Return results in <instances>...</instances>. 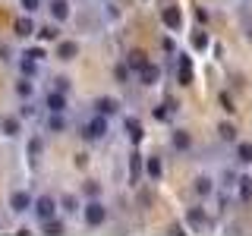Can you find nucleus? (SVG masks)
<instances>
[{
    "label": "nucleus",
    "mask_w": 252,
    "mask_h": 236,
    "mask_svg": "<svg viewBox=\"0 0 252 236\" xmlns=\"http://www.w3.org/2000/svg\"><path fill=\"white\" fill-rule=\"evenodd\" d=\"M107 132H110L107 117H101V114H94V117H89V120L79 123V136H82L85 142H104Z\"/></svg>",
    "instance_id": "obj_1"
},
{
    "label": "nucleus",
    "mask_w": 252,
    "mask_h": 236,
    "mask_svg": "<svg viewBox=\"0 0 252 236\" xmlns=\"http://www.w3.org/2000/svg\"><path fill=\"white\" fill-rule=\"evenodd\" d=\"M79 214H82L85 227H101L107 220V208H104V202H101V199H89L82 208H79Z\"/></svg>",
    "instance_id": "obj_2"
},
{
    "label": "nucleus",
    "mask_w": 252,
    "mask_h": 236,
    "mask_svg": "<svg viewBox=\"0 0 252 236\" xmlns=\"http://www.w3.org/2000/svg\"><path fill=\"white\" fill-rule=\"evenodd\" d=\"M32 214H35L38 220H51V217H57L60 214V208H57V195H35V202H32Z\"/></svg>",
    "instance_id": "obj_3"
},
{
    "label": "nucleus",
    "mask_w": 252,
    "mask_h": 236,
    "mask_svg": "<svg viewBox=\"0 0 252 236\" xmlns=\"http://www.w3.org/2000/svg\"><path fill=\"white\" fill-rule=\"evenodd\" d=\"M32 202H35V195H32L29 189H13L6 205H10L13 214H29V211H32Z\"/></svg>",
    "instance_id": "obj_4"
},
{
    "label": "nucleus",
    "mask_w": 252,
    "mask_h": 236,
    "mask_svg": "<svg viewBox=\"0 0 252 236\" xmlns=\"http://www.w3.org/2000/svg\"><path fill=\"white\" fill-rule=\"evenodd\" d=\"M0 132H3L6 139H16L22 132V117L19 114H3L0 117Z\"/></svg>",
    "instance_id": "obj_5"
},
{
    "label": "nucleus",
    "mask_w": 252,
    "mask_h": 236,
    "mask_svg": "<svg viewBox=\"0 0 252 236\" xmlns=\"http://www.w3.org/2000/svg\"><path fill=\"white\" fill-rule=\"evenodd\" d=\"M44 107H47V114H66V94L63 91H47L44 94Z\"/></svg>",
    "instance_id": "obj_6"
},
{
    "label": "nucleus",
    "mask_w": 252,
    "mask_h": 236,
    "mask_svg": "<svg viewBox=\"0 0 252 236\" xmlns=\"http://www.w3.org/2000/svg\"><path fill=\"white\" fill-rule=\"evenodd\" d=\"M57 47H54V57L63 60V63H69V60H76L79 57V44L76 41H54Z\"/></svg>",
    "instance_id": "obj_7"
},
{
    "label": "nucleus",
    "mask_w": 252,
    "mask_h": 236,
    "mask_svg": "<svg viewBox=\"0 0 252 236\" xmlns=\"http://www.w3.org/2000/svg\"><path fill=\"white\" fill-rule=\"evenodd\" d=\"M94 114H101V117H114V114H120V101L110 98V94H104V98L94 101Z\"/></svg>",
    "instance_id": "obj_8"
},
{
    "label": "nucleus",
    "mask_w": 252,
    "mask_h": 236,
    "mask_svg": "<svg viewBox=\"0 0 252 236\" xmlns=\"http://www.w3.org/2000/svg\"><path fill=\"white\" fill-rule=\"evenodd\" d=\"M142 173H145L148 179H161L164 177V164H161V157H142Z\"/></svg>",
    "instance_id": "obj_9"
},
{
    "label": "nucleus",
    "mask_w": 252,
    "mask_h": 236,
    "mask_svg": "<svg viewBox=\"0 0 252 236\" xmlns=\"http://www.w3.org/2000/svg\"><path fill=\"white\" fill-rule=\"evenodd\" d=\"M161 19H164V26H167L170 31H177L180 26H183V13H180V6H164Z\"/></svg>",
    "instance_id": "obj_10"
},
{
    "label": "nucleus",
    "mask_w": 252,
    "mask_h": 236,
    "mask_svg": "<svg viewBox=\"0 0 252 236\" xmlns=\"http://www.w3.org/2000/svg\"><path fill=\"white\" fill-rule=\"evenodd\" d=\"M186 224L195 227V230H208L211 220H208V214H205L202 208H189V211H186Z\"/></svg>",
    "instance_id": "obj_11"
},
{
    "label": "nucleus",
    "mask_w": 252,
    "mask_h": 236,
    "mask_svg": "<svg viewBox=\"0 0 252 236\" xmlns=\"http://www.w3.org/2000/svg\"><path fill=\"white\" fill-rule=\"evenodd\" d=\"M47 10H51V19L54 22H66L69 19V0H51V3H47Z\"/></svg>",
    "instance_id": "obj_12"
},
{
    "label": "nucleus",
    "mask_w": 252,
    "mask_h": 236,
    "mask_svg": "<svg viewBox=\"0 0 252 236\" xmlns=\"http://www.w3.org/2000/svg\"><path fill=\"white\" fill-rule=\"evenodd\" d=\"M158 79H161V66H155V63L148 60L145 66L139 69V82L142 85H158Z\"/></svg>",
    "instance_id": "obj_13"
},
{
    "label": "nucleus",
    "mask_w": 252,
    "mask_h": 236,
    "mask_svg": "<svg viewBox=\"0 0 252 236\" xmlns=\"http://www.w3.org/2000/svg\"><path fill=\"white\" fill-rule=\"evenodd\" d=\"M192 192L199 195V199H208V195L215 192V179H211V177H195V183H192Z\"/></svg>",
    "instance_id": "obj_14"
},
{
    "label": "nucleus",
    "mask_w": 252,
    "mask_h": 236,
    "mask_svg": "<svg viewBox=\"0 0 252 236\" xmlns=\"http://www.w3.org/2000/svg\"><path fill=\"white\" fill-rule=\"evenodd\" d=\"M170 145L177 148V151H189V148H192V136H189L186 129H173V136H170Z\"/></svg>",
    "instance_id": "obj_15"
},
{
    "label": "nucleus",
    "mask_w": 252,
    "mask_h": 236,
    "mask_svg": "<svg viewBox=\"0 0 252 236\" xmlns=\"http://www.w3.org/2000/svg\"><path fill=\"white\" fill-rule=\"evenodd\" d=\"M16 94H19L22 101H32V98H35V82H32V76H22L19 82H16Z\"/></svg>",
    "instance_id": "obj_16"
},
{
    "label": "nucleus",
    "mask_w": 252,
    "mask_h": 236,
    "mask_svg": "<svg viewBox=\"0 0 252 236\" xmlns=\"http://www.w3.org/2000/svg\"><path fill=\"white\" fill-rule=\"evenodd\" d=\"M57 208L63 211V214H76V211L82 208V202H79L76 195H60V199H57Z\"/></svg>",
    "instance_id": "obj_17"
},
{
    "label": "nucleus",
    "mask_w": 252,
    "mask_h": 236,
    "mask_svg": "<svg viewBox=\"0 0 252 236\" xmlns=\"http://www.w3.org/2000/svg\"><path fill=\"white\" fill-rule=\"evenodd\" d=\"M44 129L47 132H63V129H66V117H63V114H47L44 117Z\"/></svg>",
    "instance_id": "obj_18"
},
{
    "label": "nucleus",
    "mask_w": 252,
    "mask_h": 236,
    "mask_svg": "<svg viewBox=\"0 0 252 236\" xmlns=\"http://www.w3.org/2000/svg\"><path fill=\"white\" fill-rule=\"evenodd\" d=\"M233 157L240 164H252V142H236V145H233Z\"/></svg>",
    "instance_id": "obj_19"
},
{
    "label": "nucleus",
    "mask_w": 252,
    "mask_h": 236,
    "mask_svg": "<svg viewBox=\"0 0 252 236\" xmlns=\"http://www.w3.org/2000/svg\"><path fill=\"white\" fill-rule=\"evenodd\" d=\"M233 186H236V195H240V202H252V177H240Z\"/></svg>",
    "instance_id": "obj_20"
},
{
    "label": "nucleus",
    "mask_w": 252,
    "mask_h": 236,
    "mask_svg": "<svg viewBox=\"0 0 252 236\" xmlns=\"http://www.w3.org/2000/svg\"><path fill=\"white\" fill-rule=\"evenodd\" d=\"M16 35H19V38H32V35H35V19H32V16L16 19Z\"/></svg>",
    "instance_id": "obj_21"
},
{
    "label": "nucleus",
    "mask_w": 252,
    "mask_h": 236,
    "mask_svg": "<svg viewBox=\"0 0 252 236\" xmlns=\"http://www.w3.org/2000/svg\"><path fill=\"white\" fill-rule=\"evenodd\" d=\"M123 63H126V66L132 69V73H139V69H142V66H145V63H148V57H145V54H142V51H129V57H126Z\"/></svg>",
    "instance_id": "obj_22"
},
{
    "label": "nucleus",
    "mask_w": 252,
    "mask_h": 236,
    "mask_svg": "<svg viewBox=\"0 0 252 236\" xmlns=\"http://www.w3.org/2000/svg\"><path fill=\"white\" fill-rule=\"evenodd\" d=\"M129 179H132V183H139V179H142V154L139 151L129 154Z\"/></svg>",
    "instance_id": "obj_23"
},
{
    "label": "nucleus",
    "mask_w": 252,
    "mask_h": 236,
    "mask_svg": "<svg viewBox=\"0 0 252 236\" xmlns=\"http://www.w3.org/2000/svg\"><path fill=\"white\" fill-rule=\"evenodd\" d=\"M180 85H192V63H189V57H180Z\"/></svg>",
    "instance_id": "obj_24"
},
{
    "label": "nucleus",
    "mask_w": 252,
    "mask_h": 236,
    "mask_svg": "<svg viewBox=\"0 0 252 236\" xmlns=\"http://www.w3.org/2000/svg\"><path fill=\"white\" fill-rule=\"evenodd\" d=\"M123 126H126V132H129L132 139H142V123H139V117H123Z\"/></svg>",
    "instance_id": "obj_25"
},
{
    "label": "nucleus",
    "mask_w": 252,
    "mask_h": 236,
    "mask_svg": "<svg viewBox=\"0 0 252 236\" xmlns=\"http://www.w3.org/2000/svg\"><path fill=\"white\" fill-rule=\"evenodd\" d=\"M35 35L41 41H60V29L57 26H44V29H35Z\"/></svg>",
    "instance_id": "obj_26"
},
{
    "label": "nucleus",
    "mask_w": 252,
    "mask_h": 236,
    "mask_svg": "<svg viewBox=\"0 0 252 236\" xmlns=\"http://www.w3.org/2000/svg\"><path fill=\"white\" fill-rule=\"evenodd\" d=\"M41 151H44V139H41V136H32V139H29V157H32V161H38V157H41Z\"/></svg>",
    "instance_id": "obj_27"
},
{
    "label": "nucleus",
    "mask_w": 252,
    "mask_h": 236,
    "mask_svg": "<svg viewBox=\"0 0 252 236\" xmlns=\"http://www.w3.org/2000/svg\"><path fill=\"white\" fill-rule=\"evenodd\" d=\"M129 76H132V69L126 66V63H117V66H114V79H117V82H129Z\"/></svg>",
    "instance_id": "obj_28"
},
{
    "label": "nucleus",
    "mask_w": 252,
    "mask_h": 236,
    "mask_svg": "<svg viewBox=\"0 0 252 236\" xmlns=\"http://www.w3.org/2000/svg\"><path fill=\"white\" fill-rule=\"evenodd\" d=\"M218 136L224 139V142H236V129H233L230 123H220V126H218Z\"/></svg>",
    "instance_id": "obj_29"
},
{
    "label": "nucleus",
    "mask_w": 252,
    "mask_h": 236,
    "mask_svg": "<svg viewBox=\"0 0 252 236\" xmlns=\"http://www.w3.org/2000/svg\"><path fill=\"white\" fill-rule=\"evenodd\" d=\"M82 192L89 195V199H98L101 195V183H94V179H85V186H82Z\"/></svg>",
    "instance_id": "obj_30"
},
{
    "label": "nucleus",
    "mask_w": 252,
    "mask_h": 236,
    "mask_svg": "<svg viewBox=\"0 0 252 236\" xmlns=\"http://www.w3.org/2000/svg\"><path fill=\"white\" fill-rule=\"evenodd\" d=\"M41 224H44V233H63V220H60V217L41 220Z\"/></svg>",
    "instance_id": "obj_31"
},
{
    "label": "nucleus",
    "mask_w": 252,
    "mask_h": 236,
    "mask_svg": "<svg viewBox=\"0 0 252 236\" xmlns=\"http://www.w3.org/2000/svg\"><path fill=\"white\" fill-rule=\"evenodd\" d=\"M19 6H22V13H26V16H32V13L41 10V0H19Z\"/></svg>",
    "instance_id": "obj_32"
},
{
    "label": "nucleus",
    "mask_w": 252,
    "mask_h": 236,
    "mask_svg": "<svg viewBox=\"0 0 252 236\" xmlns=\"http://www.w3.org/2000/svg\"><path fill=\"white\" fill-rule=\"evenodd\" d=\"M19 69H22V76H35V69H38V63L35 60H19Z\"/></svg>",
    "instance_id": "obj_33"
},
{
    "label": "nucleus",
    "mask_w": 252,
    "mask_h": 236,
    "mask_svg": "<svg viewBox=\"0 0 252 236\" xmlns=\"http://www.w3.org/2000/svg\"><path fill=\"white\" fill-rule=\"evenodd\" d=\"M192 47H195V51H205V47H208V35H205V31L192 35Z\"/></svg>",
    "instance_id": "obj_34"
},
{
    "label": "nucleus",
    "mask_w": 252,
    "mask_h": 236,
    "mask_svg": "<svg viewBox=\"0 0 252 236\" xmlns=\"http://www.w3.org/2000/svg\"><path fill=\"white\" fill-rule=\"evenodd\" d=\"M26 57H29V60H35V63H41V60H44V51H41V47H29Z\"/></svg>",
    "instance_id": "obj_35"
},
{
    "label": "nucleus",
    "mask_w": 252,
    "mask_h": 236,
    "mask_svg": "<svg viewBox=\"0 0 252 236\" xmlns=\"http://www.w3.org/2000/svg\"><path fill=\"white\" fill-rule=\"evenodd\" d=\"M54 88L66 94V91H69V79H63V76H57V79H54Z\"/></svg>",
    "instance_id": "obj_36"
},
{
    "label": "nucleus",
    "mask_w": 252,
    "mask_h": 236,
    "mask_svg": "<svg viewBox=\"0 0 252 236\" xmlns=\"http://www.w3.org/2000/svg\"><path fill=\"white\" fill-rule=\"evenodd\" d=\"M155 117H158V120H170V104H161L155 110Z\"/></svg>",
    "instance_id": "obj_37"
},
{
    "label": "nucleus",
    "mask_w": 252,
    "mask_h": 236,
    "mask_svg": "<svg viewBox=\"0 0 252 236\" xmlns=\"http://www.w3.org/2000/svg\"><path fill=\"white\" fill-rule=\"evenodd\" d=\"M220 104H224V110H227V114H230V110H236V107H233V101L227 98V94H220Z\"/></svg>",
    "instance_id": "obj_38"
}]
</instances>
